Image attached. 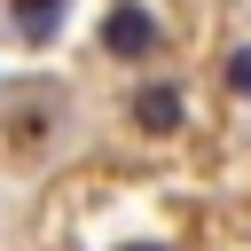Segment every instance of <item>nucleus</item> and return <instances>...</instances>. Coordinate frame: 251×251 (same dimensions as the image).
<instances>
[{"instance_id":"1","label":"nucleus","mask_w":251,"mask_h":251,"mask_svg":"<svg viewBox=\"0 0 251 251\" xmlns=\"http://www.w3.org/2000/svg\"><path fill=\"white\" fill-rule=\"evenodd\" d=\"M165 47V24L141 8V0H110V16H102V55L110 63H149Z\"/></svg>"},{"instance_id":"2","label":"nucleus","mask_w":251,"mask_h":251,"mask_svg":"<svg viewBox=\"0 0 251 251\" xmlns=\"http://www.w3.org/2000/svg\"><path fill=\"white\" fill-rule=\"evenodd\" d=\"M133 126L141 133H180V94L173 86H133Z\"/></svg>"},{"instance_id":"3","label":"nucleus","mask_w":251,"mask_h":251,"mask_svg":"<svg viewBox=\"0 0 251 251\" xmlns=\"http://www.w3.org/2000/svg\"><path fill=\"white\" fill-rule=\"evenodd\" d=\"M8 24H16V39L47 47V39L63 31V0H8Z\"/></svg>"},{"instance_id":"4","label":"nucleus","mask_w":251,"mask_h":251,"mask_svg":"<svg viewBox=\"0 0 251 251\" xmlns=\"http://www.w3.org/2000/svg\"><path fill=\"white\" fill-rule=\"evenodd\" d=\"M227 86H235V94H251V47H235V55H227Z\"/></svg>"},{"instance_id":"5","label":"nucleus","mask_w":251,"mask_h":251,"mask_svg":"<svg viewBox=\"0 0 251 251\" xmlns=\"http://www.w3.org/2000/svg\"><path fill=\"white\" fill-rule=\"evenodd\" d=\"M126 251H165V243H126Z\"/></svg>"}]
</instances>
